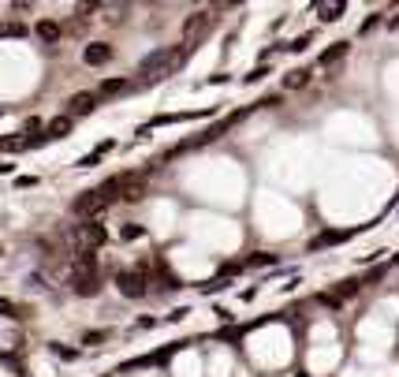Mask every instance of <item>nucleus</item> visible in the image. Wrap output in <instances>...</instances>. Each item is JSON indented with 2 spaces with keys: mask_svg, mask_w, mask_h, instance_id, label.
I'll return each mask as SVG.
<instances>
[{
  "mask_svg": "<svg viewBox=\"0 0 399 377\" xmlns=\"http://www.w3.org/2000/svg\"><path fill=\"white\" fill-rule=\"evenodd\" d=\"M38 38L45 41V45H57V41H60V27L49 23V19H41V23H38Z\"/></svg>",
  "mask_w": 399,
  "mask_h": 377,
  "instance_id": "obj_12",
  "label": "nucleus"
},
{
  "mask_svg": "<svg viewBox=\"0 0 399 377\" xmlns=\"http://www.w3.org/2000/svg\"><path fill=\"white\" fill-rule=\"evenodd\" d=\"M97 101H101V98H97V94H75V98L68 101V116L75 120V116H86V112H93V109H97Z\"/></svg>",
  "mask_w": 399,
  "mask_h": 377,
  "instance_id": "obj_6",
  "label": "nucleus"
},
{
  "mask_svg": "<svg viewBox=\"0 0 399 377\" xmlns=\"http://www.w3.org/2000/svg\"><path fill=\"white\" fill-rule=\"evenodd\" d=\"M127 90H135V79H109V82H101V86H97V98H116V94H127Z\"/></svg>",
  "mask_w": 399,
  "mask_h": 377,
  "instance_id": "obj_8",
  "label": "nucleus"
},
{
  "mask_svg": "<svg viewBox=\"0 0 399 377\" xmlns=\"http://www.w3.org/2000/svg\"><path fill=\"white\" fill-rule=\"evenodd\" d=\"M82 60L90 64V68H101V64L112 60V49L105 45V41H90V45H86V52H82Z\"/></svg>",
  "mask_w": 399,
  "mask_h": 377,
  "instance_id": "obj_5",
  "label": "nucleus"
},
{
  "mask_svg": "<svg viewBox=\"0 0 399 377\" xmlns=\"http://www.w3.org/2000/svg\"><path fill=\"white\" fill-rule=\"evenodd\" d=\"M347 52H351V45H347V41H336L332 49H325V52L317 57V68H336L340 60H347Z\"/></svg>",
  "mask_w": 399,
  "mask_h": 377,
  "instance_id": "obj_7",
  "label": "nucleus"
},
{
  "mask_svg": "<svg viewBox=\"0 0 399 377\" xmlns=\"http://www.w3.org/2000/svg\"><path fill=\"white\" fill-rule=\"evenodd\" d=\"M310 75H314L310 68H299V71H291L287 79H284V90H303V86L310 82Z\"/></svg>",
  "mask_w": 399,
  "mask_h": 377,
  "instance_id": "obj_13",
  "label": "nucleus"
},
{
  "mask_svg": "<svg viewBox=\"0 0 399 377\" xmlns=\"http://www.w3.org/2000/svg\"><path fill=\"white\" fill-rule=\"evenodd\" d=\"M71 127H75V120H71L68 112H63V116H52V120L45 124V135H41V138H63Z\"/></svg>",
  "mask_w": 399,
  "mask_h": 377,
  "instance_id": "obj_10",
  "label": "nucleus"
},
{
  "mask_svg": "<svg viewBox=\"0 0 399 377\" xmlns=\"http://www.w3.org/2000/svg\"><path fill=\"white\" fill-rule=\"evenodd\" d=\"M75 239L82 246H97V243H105V228L101 224H79V228H75Z\"/></svg>",
  "mask_w": 399,
  "mask_h": 377,
  "instance_id": "obj_9",
  "label": "nucleus"
},
{
  "mask_svg": "<svg viewBox=\"0 0 399 377\" xmlns=\"http://www.w3.org/2000/svg\"><path fill=\"white\" fill-rule=\"evenodd\" d=\"M97 284H101V280H97V273H71V288H75L79 295H93Z\"/></svg>",
  "mask_w": 399,
  "mask_h": 377,
  "instance_id": "obj_11",
  "label": "nucleus"
},
{
  "mask_svg": "<svg viewBox=\"0 0 399 377\" xmlns=\"http://www.w3.org/2000/svg\"><path fill=\"white\" fill-rule=\"evenodd\" d=\"M187 60V45H165V49H157V52H149V57L142 60V68H138V75H142V79L135 82V90L138 86H146V82H157V79H168L172 71L179 68V64Z\"/></svg>",
  "mask_w": 399,
  "mask_h": 377,
  "instance_id": "obj_2",
  "label": "nucleus"
},
{
  "mask_svg": "<svg viewBox=\"0 0 399 377\" xmlns=\"http://www.w3.org/2000/svg\"><path fill=\"white\" fill-rule=\"evenodd\" d=\"M343 8H347V4H340V0H336V4H317V15L325 19V23H336V19L343 15Z\"/></svg>",
  "mask_w": 399,
  "mask_h": 377,
  "instance_id": "obj_14",
  "label": "nucleus"
},
{
  "mask_svg": "<svg viewBox=\"0 0 399 377\" xmlns=\"http://www.w3.org/2000/svg\"><path fill=\"white\" fill-rule=\"evenodd\" d=\"M123 295H146V284H149V265H138V269H127V273L116 276Z\"/></svg>",
  "mask_w": 399,
  "mask_h": 377,
  "instance_id": "obj_3",
  "label": "nucleus"
},
{
  "mask_svg": "<svg viewBox=\"0 0 399 377\" xmlns=\"http://www.w3.org/2000/svg\"><path fill=\"white\" fill-rule=\"evenodd\" d=\"M213 27V12H198V15H190L187 19V27H183V45L190 49V41H198V38H206V30Z\"/></svg>",
  "mask_w": 399,
  "mask_h": 377,
  "instance_id": "obj_4",
  "label": "nucleus"
},
{
  "mask_svg": "<svg viewBox=\"0 0 399 377\" xmlns=\"http://www.w3.org/2000/svg\"><path fill=\"white\" fill-rule=\"evenodd\" d=\"M0 34H15L19 38V34H23V27H19V23H4V27H0Z\"/></svg>",
  "mask_w": 399,
  "mask_h": 377,
  "instance_id": "obj_15",
  "label": "nucleus"
},
{
  "mask_svg": "<svg viewBox=\"0 0 399 377\" xmlns=\"http://www.w3.org/2000/svg\"><path fill=\"white\" fill-rule=\"evenodd\" d=\"M138 191H142V179L131 176V172H123V176H112L109 183H101V187L86 191L82 198H75L71 209L79 213V217H93V213L109 209L112 202H120V198H138Z\"/></svg>",
  "mask_w": 399,
  "mask_h": 377,
  "instance_id": "obj_1",
  "label": "nucleus"
}]
</instances>
